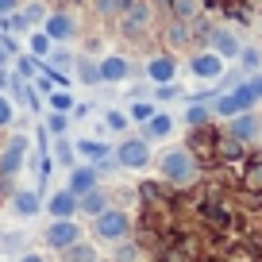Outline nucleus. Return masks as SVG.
I'll return each mask as SVG.
<instances>
[{
	"instance_id": "f257e3e1",
	"label": "nucleus",
	"mask_w": 262,
	"mask_h": 262,
	"mask_svg": "<svg viewBox=\"0 0 262 262\" xmlns=\"http://www.w3.org/2000/svg\"><path fill=\"white\" fill-rule=\"evenodd\" d=\"M158 170H162L166 181H178V185H185V181L193 178V158H189V150L170 147L162 158H158Z\"/></svg>"
},
{
	"instance_id": "f03ea898",
	"label": "nucleus",
	"mask_w": 262,
	"mask_h": 262,
	"mask_svg": "<svg viewBox=\"0 0 262 262\" xmlns=\"http://www.w3.org/2000/svg\"><path fill=\"white\" fill-rule=\"evenodd\" d=\"M93 231H97V239H104V243H123V239H127V212L104 208V212L97 216V224H93Z\"/></svg>"
},
{
	"instance_id": "7ed1b4c3",
	"label": "nucleus",
	"mask_w": 262,
	"mask_h": 262,
	"mask_svg": "<svg viewBox=\"0 0 262 262\" xmlns=\"http://www.w3.org/2000/svg\"><path fill=\"white\" fill-rule=\"evenodd\" d=\"M27 150H31V139H27V135H12V139H8V147H4V155H0V181L16 178V173L24 170Z\"/></svg>"
},
{
	"instance_id": "20e7f679",
	"label": "nucleus",
	"mask_w": 262,
	"mask_h": 262,
	"mask_svg": "<svg viewBox=\"0 0 262 262\" xmlns=\"http://www.w3.org/2000/svg\"><path fill=\"white\" fill-rule=\"evenodd\" d=\"M112 158L123 166V170H147L150 166V147H147V139H123Z\"/></svg>"
},
{
	"instance_id": "39448f33",
	"label": "nucleus",
	"mask_w": 262,
	"mask_h": 262,
	"mask_svg": "<svg viewBox=\"0 0 262 262\" xmlns=\"http://www.w3.org/2000/svg\"><path fill=\"white\" fill-rule=\"evenodd\" d=\"M81 239V228L74 224V216H54L47 228V243L54 247V251H66L70 243H77Z\"/></svg>"
},
{
	"instance_id": "423d86ee",
	"label": "nucleus",
	"mask_w": 262,
	"mask_h": 262,
	"mask_svg": "<svg viewBox=\"0 0 262 262\" xmlns=\"http://www.w3.org/2000/svg\"><path fill=\"white\" fill-rule=\"evenodd\" d=\"M254 97H258V93H254V85H239L235 93L220 97L216 112H220V116H239V112H247V108H251V100H254Z\"/></svg>"
},
{
	"instance_id": "0eeeda50",
	"label": "nucleus",
	"mask_w": 262,
	"mask_h": 262,
	"mask_svg": "<svg viewBox=\"0 0 262 262\" xmlns=\"http://www.w3.org/2000/svg\"><path fill=\"white\" fill-rule=\"evenodd\" d=\"M39 208H42V201H39V193H35V189H19V193H12V212H16V216L31 220Z\"/></svg>"
},
{
	"instance_id": "6e6552de",
	"label": "nucleus",
	"mask_w": 262,
	"mask_h": 262,
	"mask_svg": "<svg viewBox=\"0 0 262 262\" xmlns=\"http://www.w3.org/2000/svg\"><path fill=\"white\" fill-rule=\"evenodd\" d=\"M42 31H47L54 42H66L70 35H74V19L66 16V12H54V16H47V19H42Z\"/></svg>"
},
{
	"instance_id": "1a4fd4ad",
	"label": "nucleus",
	"mask_w": 262,
	"mask_h": 262,
	"mask_svg": "<svg viewBox=\"0 0 262 262\" xmlns=\"http://www.w3.org/2000/svg\"><path fill=\"white\" fill-rule=\"evenodd\" d=\"M220 70H224V58L216 54V50H212V54H196V58H193V74L201 77V81L220 77Z\"/></svg>"
},
{
	"instance_id": "9d476101",
	"label": "nucleus",
	"mask_w": 262,
	"mask_h": 262,
	"mask_svg": "<svg viewBox=\"0 0 262 262\" xmlns=\"http://www.w3.org/2000/svg\"><path fill=\"white\" fill-rule=\"evenodd\" d=\"M104 208H108V193H100L97 185L85 189V193L77 196V212H85V216H100Z\"/></svg>"
},
{
	"instance_id": "9b49d317",
	"label": "nucleus",
	"mask_w": 262,
	"mask_h": 262,
	"mask_svg": "<svg viewBox=\"0 0 262 262\" xmlns=\"http://www.w3.org/2000/svg\"><path fill=\"white\" fill-rule=\"evenodd\" d=\"M147 24H150V12L143 8V4H131V8L123 12V16H120V27H123L127 35H139V31H143Z\"/></svg>"
},
{
	"instance_id": "f8f14e48",
	"label": "nucleus",
	"mask_w": 262,
	"mask_h": 262,
	"mask_svg": "<svg viewBox=\"0 0 262 262\" xmlns=\"http://www.w3.org/2000/svg\"><path fill=\"white\" fill-rule=\"evenodd\" d=\"M127 58H104V62H100V81H112V85H120V81H127Z\"/></svg>"
},
{
	"instance_id": "ddd939ff",
	"label": "nucleus",
	"mask_w": 262,
	"mask_h": 262,
	"mask_svg": "<svg viewBox=\"0 0 262 262\" xmlns=\"http://www.w3.org/2000/svg\"><path fill=\"white\" fill-rule=\"evenodd\" d=\"M147 77H150V81H158V85L173 81V77H178V66H173V58H150V62H147Z\"/></svg>"
},
{
	"instance_id": "4468645a",
	"label": "nucleus",
	"mask_w": 262,
	"mask_h": 262,
	"mask_svg": "<svg viewBox=\"0 0 262 262\" xmlns=\"http://www.w3.org/2000/svg\"><path fill=\"white\" fill-rule=\"evenodd\" d=\"M47 208H50V216H74L77 212V193L74 189H62V193H54L47 201Z\"/></svg>"
},
{
	"instance_id": "2eb2a0df",
	"label": "nucleus",
	"mask_w": 262,
	"mask_h": 262,
	"mask_svg": "<svg viewBox=\"0 0 262 262\" xmlns=\"http://www.w3.org/2000/svg\"><path fill=\"white\" fill-rule=\"evenodd\" d=\"M93 185H97V166H74V173H70V189L81 196L85 189H93Z\"/></svg>"
},
{
	"instance_id": "dca6fc26",
	"label": "nucleus",
	"mask_w": 262,
	"mask_h": 262,
	"mask_svg": "<svg viewBox=\"0 0 262 262\" xmlns=\"http://www.w3.org/2000/svg\"><path fill=\"white\" fill-rule=\"evenodd\" d=\"M170 127H173V120H170V116L155 112V116L147 120V127H143V135H147V139H166V135H170Z\"/></svg>"
},
{
	"instance_id": "f3484780",
	"label": "nucleus",
	"mask_w": 262,
	"mask_h": 262,
	"mask_svg": "<svg viewBox=\"0 0 262 262\" xmlns=\"http://www.w3.org/2000/svg\"><path fill=\"white\" fill-rule=\"evenodd\" d=\"M74 150H77L81 158H97V162L112 155V147H108V143H97V139H77V147H74Z\"/></svg>"
},
{
	"instance_id": "a211bd4d",
	"label": "nucleus",
	"mask_w": 262,
	"mask_h": 262,
	"mask_svg": "<svg viewBox=\"0 0 262 262\" xmlns=\"http://www.w3.org/2000/svg\"><path fill=\"white\" fill-rule=\"evenodd\" d=\"M62 262H97V251H93L89 243H81V239H77V243L66 247V258H62Z\"/></svg>"
},
{
	"instance_id": "6ab92c4d",
	"label": "nucleus",
	"mask_w": 262,
	"mask_h": 262,
	"mask_svg": "<svg viewBox=\"0 0 262 262\" xmlns=\"http://www.w3.org/2000/svg\"><path fill=\"white\" fill-rule=\"evenodd\" d=\"M50 42H54V39H50L47 31H31V35H27V50H31L35 58H47L50 54Z\"/></svg>"
},
{
	"instance_id": "aec40b11",
	"label": "nucleus",
	"mask_w": 262,
	"mask_h": 262,
	"mask_svg": "<svg viewBox=\"0 0 262 262\" xmlns=\"http://www.w3.org/2000/svg\"><path fill=\"white\" fill-rule=\"evenodd\" d=\"M47 104H50V112H70V108H74V97H70V93H66V89H50L47 93Z\"/></svg>"
},
{
	"instance_id": "412c9836",
	"label": "nucleus",
	"mask_w": 262,
	"mask_h": 262,
	"mask_svg": "<svg viewBox=\"0 0 262 262\" xmlns=\"http://www.w3.org/2000/svg\"><path fill=\"white\" fill-rule=\"evenodd\" d=\"M216 54H220V58H235V54H239L235 35H228V31H220V35H216Z\"/></svg>"
},
{
	"instance_id": "4be33fe9",
	"label": "nucleus",
	"mask_w": 262,
	"mask_h": 262,
	"mask_svg": "<svg viewBox=\"0 0 262 262\" xmlns=\"http://www.w3.org/2000/svg\"><path fill=\"white\" fill-rule=\"evenodd\" d=\"M254 131H258L254 116H235V123H231V135H235V139H247V135H254Z\"/></svg>"
},
{
	"instance_id": "5701e85b",
	"label": "nucleus",
	"mask_w": 262,
	"mask_h": 262,
	"mask_svg": "<svg viewBox=\"0 0 262 262\" xmlns=\"http://www.w3.org/2000/svg\"><path fill=\"white\" fill-rule=\"evenodd\" d=\"M66 127H70V112H50L47 116V131L50 135H66Z\"/></svg>"
},
{
	"instance_id": "b1692460",
	"label": "nucleus",
	"mask_w": 262,
	"mask_h": 262,
	"mask_svg": "<svg viewBox=\"0 0 262 262\" xmlns=\"http://www.w3.org/2000/svg\"><path fill=\"white\" fill-rule=\"evenodd\" d=\"M77 81H85V85H100V66L81 62V66H77Z\"/></svg>"
},
{
	"instance_id": "393cba45",
	"label": "nucleus",
	"mask_w": 262,
	"mask_h": 262,
	"mask_svg": "<svg viewBox=\"0 0 262 262\" xmlns=\"http://www.w3.org/2000/svg\"><path fill=\"white\" fill-rule=\"evenodd\" d=\"M4 19V35H16V31H27V16H16V12H8V16H0Z\"/></svg>"
},
{
	"instance_id": "a878e982",
	"label": "nucleus",
	"mask_w": 262,
	"mask_h": 262,
	"mask_svg": "<svg viewBox=\"0 0 262 262\" xmlns=\"http://www.w3.org/2000/svg\"><path fill=\"white\" fill-rule=\"evenodd\" d=\"M127 116H131V120H139V123H147L150 116H155V104H147V100H135V104L127 108Z\"/></svg>"
},
{
	"instance_id": "bb28decb",
	"label": "nucleus",
	"mask_w": 262,
	"mask_h": 262,
	"mask_svg": "<svg viewBox=\"0 0 262 262\" xmlns=\"http://www.w3.org/2000/svg\"><path fill=\"white\" fill-rule=\"evenodd\" d=\"M50 58V70H58V74H66L70 66H74V58L66 54V50H54V54H47Z\"/></svg>"
},
{
	"instance_id": "cd10ccee",
	"label": "nucleus",
	"mask_w": 262,
	"mask_h": 262,
	"mask_svg": "<svg viewBox=\"0 0 262 262\" xmlns=\"http://www.w3.org/2000/svg\"><path fill=\"white\" fill-rule=\"evenodd\" d=\"M35 66H39V58H35V54H19L16 70H19V77H35Z\"/></svg>"
},
{
	"instance_id": "c85d7f7f",
	"label": "nucleus",
	"mask_w": 262,
	"mask_h": 262,
	"mask_svg": "<svg viewBox=\"0 0 262 262\" xmlns=\"http://www.w3.org/2000/svg\"><path fill=\"white\" fill-rule=\"evenodd\" d=\"M12 116H16V104H12L4 93H0V127H8L12 123Z\"/></svg>"
},
{
	"instance_id": "c756f323",
	"label": "nucleus",
	"mask_w": 262,
	"mask_h": 262,
	"mask_svg": "<svg viewBox=\"0 0 262 262\" xmlns=\"http://www.w3.org/2000/svg\"><path fill=\"white\" fill-rule=\"evenodd\" d=\"M104 123H108L112 131H127V116L116 112V108H112V112H104Z\"/></svg>"
},
{
	"instance_id": "7c9ffc66",
	"label": "nucleus",
	"mask_w": 262,
	"mask_h": 262,
	"mask_svg": "<svg viewBox=\"0 0 262 262\" xmlns=\"http://www.w3.org/2000/svg\"><path fill=\"white\" fill-rule=\"evenodd\" d=\"M12 54H16V39H12V35H0V66L8 62Z\"/></svg>"
},
{
	"instance_id": "2f4dec72",
	"label": "nucleus",
	"mask_w": 262,
	"mask_h": 262,
	"mask_svg": "<svg viewBox=\"0 0 262 262\" xmlns=\"http://www.w3.org/2000/svg\"><path fill=\"white\" fill-rule=\"evenodd\" d=\"M185 120H189V123H205V120H208V108H205V104H193V108L185 112Z\"/></svg>"
},
{
	"instance_id": "473e14b6",
	"label": "nucleus",
	"mask_w": 262,
	"mask_h": 262,
	"mask_svg": "<svg viewBox=\"0 0 262 262\" xmlns=\"http://www.w3.org/2000/svg\"><path fill=\"white\" fill-rule=\"evenodd\" d=\"M54 158H58V162H66V166L74 162V150H70V143H54Z\"/></svg>"
},
{
	"instance_id": "72a5a7b5",
	"label": "nucleus",
	"mask_w": 262,
	"mask_h": 262,
	"mask_svg": "<svg viewBox=\"0 0 262 262\" xmlns=\"http://www.w3.org/2000/svg\"><path fill=\"white\" fill-rule=\"evenodd\" d=\"M42 19H47V16H42V4H35V8H27V24H42Z\"/></svg>"
},
{
	"instance_id": "f704fd0d",
	"label": "nucleus",
	"mask_w": 262,
	"mask_h": 262,
	"mask_svg": "<svg viewBox=\"0 0 262 262\" xmlns=\"http://www.w3.org/2000/svg\"><path fill=\"white\" fill-rule=\"evenodd\" d=\"M178 93H181L178 85H170V81H166L162 89H158V100H170V97H178Z\"/></svg>"
},
{
	"instance_id": "c9c22d12",
	"label": "nucleus",
	"mask_w": 262,
	"mask_h": 262,
	"mask_svg": "<svg viewBox=\"0 0 262 262\" xmlns=\"http://www.w3.org/2000/svg\"><path fill=\"white\" fill-rule=\"evenodd\" d=\"M8 12H16V0H0V16H8Z\"/></svg>"
},
{
	"instance_id": "e433bc0d",
	"label": "nucleus",
	"mask_w": 262,
	"mask_h": 262,
	"mask_svg": "<svg viewBox=\"0 0 262 262\" xmlns=\"http://www.w3.org/2000/svg\"><path fill=\"white\" fill-rule=\"evenodd\" d=\"M8 85H12V77H8V70H4V66H0V93L8 89Z\"/></svg>"
},
{
	"instance_id": "4c0bfd02",
	"label": "nucleus",
	"mask_w": 262,
	"mask_h": 262,
	"mask_svg": "<svg viewBox=\"0 0 262 262\" xmlns=\"http://www.w3.org/2000/svg\"><path fill=\"white\" fill-rule=\"evenodd\" d=\"M19 262H42V258H39V254H24Z\"/></svg>"
},
{
	"instance_id": "58836bf2",
	"label": "nucleus",
	"mask_w": 262,
	"mask_h": 262,
	"mask_svg": "<svg viewBox=\"0 0 262 262\" xmlns=\"http://www.w3.org/2000/svg\"><path fill=\"white\" fill-rule=\"evenodd\" d=\"M97 262H100V258H97Z\"/></svg>"
}]
</instances>
